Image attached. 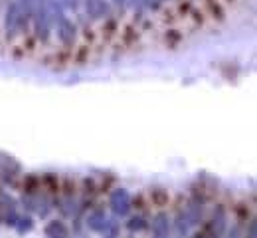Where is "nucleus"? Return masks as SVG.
I'll use <instances>...</instances> for the list:
<instances>
[{
  "label": "nucleus",
  "instance_id": "1",
  "mask_svg": "<svg viewBox=\"0 0 257 238\" xmlns=\"http://www.w3.org/2000/svg\"><path fill=\"white\" fill-rule=\"evenodd\" d=\"M34 26H36V36L40 40H48L51 28L50 16V0H36L34 4Z\"/></svg>",
  "mask_w": 257,
  "mask_h": 238
},
{
  "label": "nucleus",
  "instance_id": "2",
  "mask_svg": "<svg viewBox=\"0 0 257 238\" xmlns=\"http://www.w3.org/2000/svg\"><path fill=\"white\" fill-rule=\"evenodd\" d=\"M24 16H26V14H24L20 2L14 0V2L8 6V12H6V32H8V36L18 34V30H20V26H22V22H24Z\"/></svg>",
  "mask_w": 257,
  "mask_h": 238
},
{
  "label": "nucleus",
  "instance_id": "3",
  "mask_svg": "<svg viewBox=\"0 0 257 238\" xmlns=\"http://www.w3.org/2000/svg\"><path fill=\"white\" fill-rule=\"evenodd\" d=\"M109 204H111V208H113L115 214L125 216V214H129V210H131V196H129V192H127L125 188H117V190L111 194Z\"/></svg>",
  "mask_w": 257,
  "mask_h": 238
},
{
  "label": "nucleus",
  "instance_id": "4",
  "mask_svg": "<svg viewBox=\"0 0 257 238\" xmlns=\"http://www.w3.org/2000/svg\"><path fill=\"white\" fill-rule=\"evenodd\" d=\"M55 26H57V36H59L61 44H63V46H73L75 36H77V30H75L73 22H71V20H67V18L63 16Z\"/></svg>",
  "mask_w": 257,
  "mask_h": 238
},
{
  "label": "nucleus",
  "instance_id": "5",
  "mask_svg": "<svg viewBox=\"0 0 257 238\" xmlns=\"http://www.w3.org/2000/svg\"><path fill=\"white\" fill-rule=\"evenodd\" d=\"M109 218L105 216V212L103 210H95V212H91L89 216H87V226L91 228V230H95V232H107V228H109Z\"/></svg>",
  "mask_w": 257,
  "mask_h": 238
},
{
  "label": "nucleus",
  "instance_id": "6",
  "mask_svg": "<svg viewBox=\"0 0 257 238\" xmlns=\"http://www.w3.org/2000/svg\"><path fill=\"white\" fill-rule=\"evenodd\" d=\"M85 10H87V14H89L93 20L105 18V14L109 12L105 0H85Z\"/></svg>",
  "mask_w": 257,
  "mask_h": 238
},
{
  "label": "nucleus",
  "instance_id": "7",
  "mask_svg": "<svg viewBox=\"0 0 257 238\" xmlns=\"http://www.w3.org/2000/svg\"><path fill=\"white\" fill-rule=\"evenodd\" d=\"M170 232V222H168V216L166 214H156L153 220V234L156 236H166Z\"/></svg>",
  "mask_w": 257,
  "mask_h": 238
},
{
  "label": "nucleus",
  "instance_id": "8",
  "mask_svg": "<svg viewBox=\"0 0 257 238\" xmlns=\"http://www.w3.org/2000/svg\"><path fill=\"white\" fill-rule=\"evenodd\" d=\"M46 234L48 236H67V228L63 226V222H50L46 226Z\"/></svg>",
  "mask_w": 257,
  "mask_h": 238
},
{
  "label": "nucleus",
  "instance_id": "9",
  "mask_svg": "<svg viewBox=\"0 0 257 238\" xmlns=\"http://www.w3.org/2000/svg\"><path fill=\"white\" fill-rule=\"evenodd\" d=\"M190 220H188V216L184 214V212H180L178 216H176V230H178V234H188L190 232Z\"/></svg>",
  "mask_w": 257,
  "mask_h": 238
},
{
  "label": "nucleus",
  "instance_id": "10",
  "mask_svg": "<svg viewBox=\"0 0 257 238\" xmlns=\"http://www.w3.org/2000/svg\"><path fill=\"white\" fill-rule=\"evenodd\" d=\"M0 165L6 169V171H4L6 175H14V173H18V171H20V165H18L12 157H2V159H0Z\"/></svg>",
  "mask_w": 257,
  "mask_h": 238
},
{
  "label": "nucleus",
  "instance_id": "11",
  "mask_svg": "<svg viewBox=\"0 0 257 238\" xmlns=\"http://www.w3.org/2000/svg\"><path fill=\"white\" fill-rule=\"evenodd\" d=\"M149 224H147V220L145 218H141V216H137V218H131L129 222H127V228L131 230V232H141V230H145Z\"/></svg>",
  "mask_w": 257,
  "mask_h": 238
},
{
  "label": "nucleus",
  "instance_id": "12",
  "mask_svg": "<svg viewBox=\"0 0 257 238\" xmlns=\"http://www.w3.org/2000/svg\"><path fill=\"white\" fill-rule=\"evenodd\" d=\"M14 226L18 228V232H20V234H24V232H30V230H32L34 222H32V218H20V220H16V224H14Z\"/></svg>",
  "mask_w": 257,
  "mask_h": 238
},
{
  "label": "nucleus",
  "instance_id": "13",
  "mask_svg": "<svg viewBox=\"0 0 257 238\" xmlns=\"http://www.w3.org/2000/svg\"><path fill=\"white\" fill-rule=\"evenodd\" d=\"M65 2V6H69L71 10H77V6H79V0H63Z\"/></svg>",
  "mask_w": 257,
  "mask_h": 238
},
{
  "label": "nucleus",
  "instance_id": "14",
  "mask_svg": "<svg viewBox=\"0 0 257 238\" xmlns=\"http://www.w3.org/2000/svg\"><path fill=\"white\" fill-rule=\"evenodd\" d=\"M113 2H115V4H117V6H123V4H125V2H127V0H113Z\"/></svg>",
  "mask_w": 257,
  "mask_h": 238
}]
</instances>
